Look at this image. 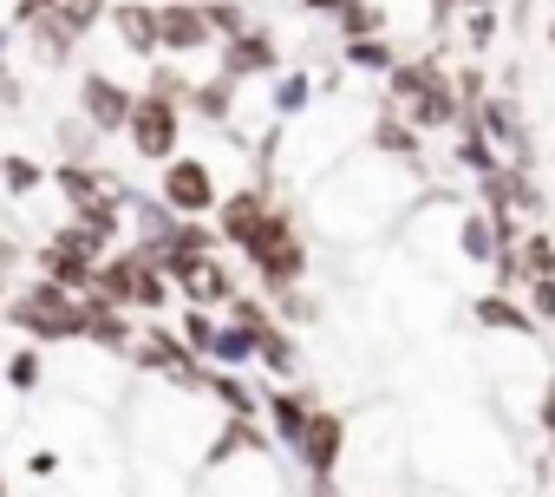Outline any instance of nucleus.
<instances>
[{
    "mask_svg": "<svg viewBox=\"0 0 555 497\" xmlns=\"http://www.w3.org/2000/svg\"><path fill=\"white\" fill-rule=\"evenodd\" d=\"M379 92H386L379 105H392V112H399L412 131H425V138H451L457 118H464L457 86H451V53H444V47L399 60V66L379 79Z\"/></svg>",
    "mask_w": 555,
    "mask_h": 497,
    "instance_id": "f257e3e1",
    "label": "nucleus"
},
{
    "mask_svg": "<svg viewBox=\"0 0 555 497\" xmlns=\"http://www.w3.org/2000/svg\"><path fill=\"white\" fill-rule=\"evenodd\" d=\"M235 256H242V269H248V282H255L261 295H282V289H301V282H308V269H314V242H308L295 203L282 196V203L261 216V229L235 248Z\"/></svg>",
    "mask_w": 555,
    "mask_h": 497,
    "instance_id": "f03ea898",
    "label": "nucleus"
},
{
    "mask_svg": "<svg viewBox=\"0 0 555 497\" xmlns=\"http://www.w3.org/2000/svg\"><path fill=\"white\" fill-rule=\"evenodd\" d=\"M86 295H99V302H112V308H131L138 321H164L170 308H183V302H177V282L164 276V263L151 256V248H138V242H118V248H112V256L99 263V276H92Z\"/></svg>",
    "mask_w": 555,
    "mask_h": 497,
    "instance_id": "7ed1b4c3",
    "label": "nucleus"
},
{
    "mask_svg": "<svg viewBox=\"0 0 555 497\" xmlns=\"http://www.w3.org/2000/svg\"><path fill=\"white\" fill-rule=\"evenodd\" d=\"M8 328L34 347H79L86 341V295L34 276L8 295Z\"/></svg>",
    "mask_w": 555,
    "mask_h": 497,
    "instance_id": "20e7f679",
    "label": "nucleus"
},
{
    "mask_svg": "<svg viewBox=\"0 0 555 497\" xmlns=\"http://www.w3.org/2000/svg\"><path fill=\"white\" fill-rule=\"evenodd\" d=\"M112 235L105 229H92V222H79V216H66V222H53L40 242H34V276H47V282H60V289H92V276H99V263L112 256Z\"/></svg>",
    "mask_w": 555,
    "mask_h": 497,
    "instance_id": "39448f33",
    "label": "nucleus"
},
{
    "mask_svg": "<svg viewBox=\"0 0 555 497\" xmlns=\"http://www.w3.org/2000/svg\"><path fill=\"white\" fill-rule=\"evenodd\" d=\"M183 138H190V112L170 105V99H157V92H138L131 125H125V151L138 164H170L183 151Z\"/></svg>",
    "mask_w": 555,
    "mask_h": 497,
    "instance_id": "423d86ee",
    "label": "nucleus"
},
{
    "mask_svg": "<svg viewBox=\"0 0 555 497\" xmlns=\"http://www.w3.org/2000/svg\"><path fill=\"white\" fill-rule=\"evenodd\" d=\"M222 190H229V183H222L216 164L196 157V151H177L170 164H157V196H164L177 216H216Z\"/></svg>",
    "mask_w": 555,
    "mask_h": 497,
    "instance_id": "0eeeda50",
    "label": "nucleus"
},
{
    "mask_svg": "<svg viewBox=\"0 0 555 497\" xmlns=\"http://www.w3.org/2000/svg\"><path fill=\"white\" fill-rule=\"evenodd\" d=\"M131 105H138V86H125L118 73H105V66H86L79 73V92H73V112L99 131V138H125V125H131Z\"/></svg>",
    "mask_w": 555,
    "mask_h": 497,
    "instance_id": "6e6552de",
    "label": "nucleus"
},
{
    "mask_svg": "<svg viewBox=\"0 0 555 497\" xmlns=\"http://www.w3.org/2000/svg\"><path fill=\"white\" fill-rule=\"evenodd\" d=\"M347 445H353V419L321 399V412L308 419V432L288 458L301 464V477H347Z\"/></svg>",
    "mask_w": 555,
    "mask_h": 497,
    "instance_id": "1a4fd4ad",
    "label": "nucleus"
},
{
    "mask_svg": "<svg viewBox=\"0 0 555 497\" xmlns=\"http://www.w3.org/2000/svg\"><path fill=\"white\" fill-rule=\"evenodd\" d=\"M288 66V53H282V34L274 27H242V34H229L222 47H216V73H229L235 86H255V79H274Z\"/></svg>",
    "mask_w": 555,
    "mask_h": 497,
    "instance_id": "9d476101",
    "label": "nucleus"
},
{
    "mask_svg": "<svg viewBox=\"0 0 555 497\" xmlns=\"http://www.w3.org/2000/svg\"><path fill=\"white\" fill-rule=\"evenodd\" d=\"M314 412H321V393L308 380H268L261 386V425H268L274 451H295Z\"/></svg>",
    "mask_w": 555,
    "mask_h": 497,
    "instance_id": "9b49d317",
    "label": "nucleus"
},
{
    "mask_svg": "<svg viewBox=\"0 0 555 497\" xmlns=\"http://www.w3.org/2000/svg\"><path fill=\"white\" fill-rule=\"evenodd\" d=\"M157 47H164V60H203V53L222 47V34H216L203 0H164L157 8Z\"/></svg>",
    "mask_w": 555,
    "mask_h": 497,
    "instance_id": "f8f14e48",
    "label": "nucleus"
},
{
    "mask_svg": "<svg viewBox=\"0 0 555 497\" xmlns=\"http://www.w3.org/2000/svg\"><path fill=\"white\" fill-rule=\"evenodd\" d=\"M470 118H477V125H483V138L503 151V164H522V170H535V125H529L522 99H509V92H490V99H483Z\"/></svg>",
    "mask_w": 555,
    "mask_h": 497,
    "instance_id": "ddd939ff",
    "label": "nucleus"
},
{
    "mask_svg": "<svg viewBox=\"0 0 555 497\" xmlns=\"http://www.w3.org/2000/svg\"><path fill=\"white\" fill-rule=\"evenodd\" d=\"M105 27H112V40H118L125 60H144V66L164 60V47H157V0H112Z\"/></svg>",
    "mask_w": 555,
    "mask_h": 497,
    "instance_id": "4468645a",
    "label": "nucleus"
},
{
    "mask_svg": "<svg viewBox=\"0 0 555 497\" xmlns=\"http://www.w3.org/2000/svg\"><path fill=\"white\" fill-rule=\"evenodd\" d=\"M477 203L483 209H516V216H542V183H535V170H522V164H496L490 177H477Z\"/></svg>",
    "mask_w": 555,
    "mask_h": 497,
    "instance_id": "2eb2a0df",
    "label": "nucleus"
},
{
    "mask_svg": "<svg viewBox=\"0 0 555 497\" xmlns=\"http://www.w3.org/2000/svg\"><path fill=\"white\" fill-rule=\"evenodd\" d=\"M138 315L131 308H112V302H99V295H86V341L79 347H92V354H112V360H131V347H138Z\"/></svg>",
    "mask_w": 555,
    "mask_h": 497,
    "instance_id": "dca6fc26",
    "label": "nucleus"
},
{
    "mask_svg": "<svg viewBox=\"0 0 555 497\" xmlns=\"http://www.w3.org/2000/svg\"><path fill=\"white\" fill-rule=\"evenodd\" d=\"M366 157H379V164H399V170H412L418 157H425V131H412L392 105H379L373 112V125H366Z\"/></svg>",
    "mask_w": 555,
    "mask_h": 497,
    "instance_id": "f3484780",
    "label": "nucleus"
},
{
    "mask_svg": "<svg viewBox=\"0 0 555 497\" xmlns=\"http://www.w3.org/2000/svg\"><path fill=\"white\" fill-rule=\"evenodd\" d=\"M21 34V47H27V60L40 66V73H66L73 60H79V40L60 27V14H34L27 27H14Z\"/></svg>",
    "mask_w": 555,
    "mask_h": 497,
    "instance_id": "a211bd4d",
    "label": "nucleus"
},
{
    "mask_svg": "<svg viewBox=\"0 0 555 497\" xmlns=\"http://www.w3.org/2000/svg\"><path fill=\"white\" fill-rule=\"evenodd\" d=\"M196 125H209V131H229L235 125V112H242V86L229 79V73H203L196 86H190V105H183Z\"/></svg>",
    "mask_w": 555,
    "mask_h": 497,
    "instance_id": "6ab92c4d",
    "label": "nucleus"
},
{
    "mask_svg": "<svg viewBox=\"0 0 555 497\" xmlns=\"http://www.w3.org/2000/svg\"><path fill=\"white\" fill-rule=\"evenodd\" d=\"M470 315H477V328L509 334V341H535V334H542L535 315L522 308V295H509V289H483V295H470Z\"/></svg>",
    "mask_w": 555,
    "mask_h": 497,
    "instance_id": "aec40b11",
    "label": "nucleus"
},
{
    "mask_svg": "<svg viewBox=\"0 0 555 497\" xmlns=\"http://www.w3.org/2000/svg\"><path fill=\"white\" fill-rule=\"evenodd\" d=\"M314 99H321V79L301 73V66H295V73L282 66V73L268 79V118H274V125H301V118L314 112Z\"/></svg>",
    "mask_w": 555,
    "mask_h": 497,
    "instance_id": "412c9836",
    "label": "nucleus"
},
{
    "mask_svg": "<svg viewBox=\"0 0 555 497\" xmlns=\"http://www.w3.org/2000/svg\"><path fill=\"white\" fill-rule=\"evenodd\" d=\"M255 367H261L268 380H301V367H308V354H301V334H295L288 321L261 328V334H255Z\"/></svg>",
    "mask_w": 555,
    "mask_h": 497,
    "instance_id": "4be33fe9",
    "label": "nucleus"
},
{
    "mask_svg": "<svg viewBox=\"0 0 555 497\" xmlns=\"http://www.w3.org/2000/svg\"><path fill=\"white\" fill-rule=\"evenodd\" d=\"M496 164H503V151H496V144L483 138V125L464 112V118H457V131H451V170H464V177L477 183V177H490Z\"/></svg>",
    "mask_w": 555,
    "mask_h": 497,
    "instance_id": "5701e85b",
    "label": "nucleus"
},
{
    "mask_svg": "<svg viewBox=\"0 0 555 497\" xmlns=\"http://www.w3.org/2000/svg\"><path fill=\"white\" fill-rule=\"evenodd\" d=\"M203 399H216L222 419H261V393L248 386V373H222V367H209V373H203Z\"/></svg>",
    "mask_w": 555,
    "mask_h": 497,
    "instance_id": "b1692460",
    "label": "nucleus"
},
{
    "mask_svg": "<svg viewBox=\"0 0 555 497\" xmlns=\"http://www.w3.org/2000/svg\"><path fill=\"white\" fill-rule=\"evenodd\" d=\"M0 386H8L14 399H34L40 386H47V347H34V341H21L8 360H0Z\"/></svg>",
    "mask_w": 555,
    "mask_h": 497,
    "instance_id": "393cba45",
    "label": "nucleus"
},
{
    "mask_svg": "<svg viewBox=\"0 0 555 497\" xmlns=\"http://www.w3.org/2000/svg\"><path fill=\"white\" fill-rule=\"evenodd\" d=\"M399 60H405V53H399V40H386V34H373V40H340V66H347V73L386 79Z\"/></svg>",
    "mask_w": 555,
    "mask_h": 497,
    "instance_id": "a878e982",
    "label": "nucleus"
},
{
    "mask_svg": "<svg viewBox=\"0 0 555 497\" xmlns=\"http://www.w3.org/2000/svg\"><path fill=\"white\" fill-rule=\"evenodd\" d=\"M457 256H464L470 269H490V263H496V229H490L483 209H457Z\"/></svg>",
    "mask_w": 555,
    "mask_h": 497,
    "instance_id": "bb28decb",
    "label": "nucleus"
},
{
    "mask_svg": "<svg viewBox=\"0 0 555 497\" xmlns=\"http://www.w3.org/2000/svg\"><path fill=\"white\" fill-rule=\"evenodd\" d=\"M516 276L522 282H555V229H522V242H516Z\"/></svg>",
    "mask_w": 555,
    "mask_h": 497,
    "instance_id": "cd10ccee",
    "label": "nucleus"
},
{
    "mask_svg": "<svg viewBox=\"0 0 555 497\" xmlns=\"http://www.w3.org/2000/svg\"><path fill=\"white\" fill-rule=\"evenodd\" d=\"M47 183H53V170H47L40 157H27V151H8V164H0V190H8L14 203H34Z\"/></svg>",
    "mask_w": 555,
    "mask_h": 497,
    "instance_id": "c85d7f7f",
    "label": "nucleus"
},
{
    "mask_svg": "<svg viewBox=\"0 0 555 497\" xmlns=\"http://www.w3.org/2000/svg\"><path fill=\"white\" fill-rule=\"evenodd\" d=\"M53 144H60V164H105V157H99V144H105V138H99L79 112H66V118L53 125Z\"/></svg>",
    "mask_w": 555,
    "mask_h": 497,
    "instance_id": "c756f323",
    "label": "nucleus"
},
{
    "mask_svg": "<svg viewBox=\"0 0 555 497\" xmlns=\"http://www.w3.org/2000/svg\"><path fill=\"white\" fill-rule=\"evenodd\" d=\"M386 0H347V8L334 14V40H373V34H386Z\"/></svg>",
    "mask_w": 555,
    "mask_h": 497,
    "instance_id": "7c9ffc66",
    "label": "nucleus"
},
{
    "mask_svg": "<svg viewBox=\"0 0 555 497\" xmlns=\"http://www.w3.org/2000/svg\"><path fill=\"white\" fill-rule=\"evenodd\" d=\"M209 367H222V373H248V367H255V334L235 328V321L222 315V334H216V347H209Z\"/></svg>",
    "mask_w": 555,
    "mask_h": 497,
    "instance_id": "2f4dec72",
    "label": "nucleus"
},
{
    "mask_svg": "<svg viewBox=\"0 0 555 497\" xmlns=\"http://www.w3.org/2000/svg\"><path fill=\"white\" fill-rule=\"evenodd\" d=\"M177 334H183V347L209 367V347H216V334H222V315H216V308H177Z\"/></svg>",
    "mask_w": 555,
    "mask_h": 497,
    "instance_id": "473e14b6",
    "label": "nucleus"
},
{
    "mask_svg": "<svg viewBox=\"0 0 555 497\" xmlns=\"http://www.w3.org/2000/svg\"><path fill=\"white\" fill-rule=\"evenodd\" d=\"M268 302H274V315H282L295 334H301V328H314V321H327V302H321L308 282H301V289H282V295H268Z\"/></svg>",
    "mask_w": 555,
    "mask_h": 497,
    "instance_id": "72a5a7b5",
    "label": "nucleus"
},
{
    "mask_svg": "<svg viewBox=\"0 0 555 497\" xmlns=\"http://www.w3.org/2000/svg\"><path fill=\"white\" fill-rule=\"evenodd\" d=\"M190 86H196L190 60H157L151 79H144V92H157V99H170V105H190Z\"/></svg>",
    "mask_w": 555,
    "mask_h": 497,
    "instance_id": "f704fd0d",
    "label": "nucleus"
},
{
    "mask_svg": "<svg viewBox=\"0 0 555 497\" xmlns=\"http://www.w3.org/2000/svg\"><path fill=\"white\" fill-rule=\"evenodd\" d=\"M60 27L73 34V40H92L99 27H105V14H112V0H60Z\"/></svg>",
    "mask_w": 555,
    "mask_h": 497,
    "instance_id": "c9c22d12",
    "label": "nucleus"
},
{
    "mask_svg": "<svg viewBox=\"0 0 555 497\" xmlns=\"http://www.w3.org/2000/svg\"><path fill=\"white\" fill-rule=\"evenodd\" d=\"M235 328H248V334H261V328H274V321H282V315H274V302L261 295V289H235V302L222 308Z\"/></svg>",
    "mask_w": 555,
    "mask_h": 497,
    "instance_id": "e433bc0d",
    "label": "nucleus"
},
{
    "mask_svg": "<svg viewBox=\"0 0 555 497\" xmlns=\"http://www.w3.org/2000/svg\"><path fill=\"white\" fill-rule=\"evenodd\" d=\"M451 86H457V105H464V112H477V105L496 92L490 66H477V60H451Z\"/></svg>",
    "mask_w": 555,
    "mask_h": 497,
    "instance_id": "4c0bfd02",
    "label": "nucleus"
},
{
    "mask_svg": "<svg viewBox=\"0 0 555 497\" xmlns=\"http://www.w3.org/2000/svg\"><path fill=\"white\" fill-rule=\"evenodd\" d=\"M34 263V242L21 235V229H8L0 222V295H14V282H21V269Z\"/></svg>",
    "mask_w": 555,
    "mask_h": 497,
    "instance_id": "58836bf2",
    "label": "nucleus"
},
{
    "mask_svg": "<svg viewBox=\"0 0 555 497\" xmlns=\"http://www.w3.org/2000/svg\"><path fill=\"white\" fill-rule=\"evenodd\" d=\"M457 27H464V47H470V53H490V47H496V34H503V21H496L490 0H483V8H470Z\"/></svg>",
    "mask_w": 555,
    "mask_h": 497,
    "instance_id": "ea45409f",
    "label": "nucleus"
},
{
    "mask_svg": "<svg viewBox=\"0 0 555 497\" xmlns=\"http://www.w3.org/2000/svg\"><path fill=\"white\" fill-rule=\"evenodd\" d=\"M516 295H522V308L535 315V328H542V334H555V282H522Z\"/></svg>",
    "mask_w": 555,
    "mask_h": 497,
    "instance_id": "a19ab883",
    "label": "nucleus"
},
{
    "mask_svg": "<svg viewBox=\"0 0 555 497\" xmlns=\"http://www.w3.org/2000/svg\"><path fill=\"white\" fill-rule=\"evenodd\" d=\"M203 8H209V21H216V34H222V40H229V34H242V27H255L242 0H203Z\"/></svg>",
    "mask_w": 555,
    "mask_h": 497,
    "instance_id": "79ce46f5",
    "label": "nucleus"
},
{
    "mask_svg": "<svg viewBox=\"0 0 555 497\" xmlns=\"http://www.w3.org/2000/svg\"><path fill=\"white\" fill-rule=\"evenodd\" d=\"M535 425H542V438L555 445V373H542V386H535Z\"/></svg>",
    "mask_w": 555,
    "mask_h": 497,
    "instance_id": "37998d69",
    "label": "nucleus"
},
{
    "mask_svg": "<svg viewBox=\"0 0 555 497\" xmlns=\"http://www.w3.org/2000/svg\"><path fill=\"white\" fill-rule=\"evenodd\" d=\"M53 471H60V451H53V445L27 451V477H53Z\"/></svg>",
    "mask_w": 555,
    "mask_h": 497,
    "instance_id": "c03bdc74",
    "label": "nucleus"
},
{
    "mask_svg": "<svg viewBox=\"0 0 555 497\" xmlns=\"http://www.w3.org/2000/svg\"><path fill=\"white\" fill-rule=\"evenodd\" d=\"M60 8V0H14V27H27L34 14H53Z\"/></svg>",
    "mask_w": 555,
    "mask_h": 497,
    "instance_id": "a18cd8bd",
    "label": "nucleus"
},
{
    "mask_svg": "<svg viewBox=\"0 0 555 497\" xmlns=\"http://www.w3.org/2000/svg\"><path fill=\"white\" fill-rule=\"evenodd\" d=\"M301 8H308V14H321V21H334V14L347 8V0H301Z\"/></svg>",
    "mask_w": 555,
    "mask_h": 497,
    "instance_id": "49530a36",
    "label": "nucleus"
},
{
    "mask_svg": "<svg viewBox=\"0 0 555 497\" xmlns=\"http://www.w3.org/2000/svg\"><path fill=\"white\" fill-rule=\"evenodd\" d=\"M542 40H548V53H555V21H548V34H542Z\"/></svg>",
    "mask_w": 555,
    "mask_h": 497,
    "instance_id": "de8ad7c7",
    "label": "nucleus"
},
{
    "mask_svg": "<svg viewBox=\"0 0 555 497\" xmlns=\"http://www.w3.org/2000/svg\"><path fill=\"white\" fill-rule=\"evenodd\" d=\"M0 497H8V464H0Z\"/></svg>",
    "mask_w": 555,
    "mask_h": 497,
    "instance_id": "09e8293b",
    "label": "nucleus"
},
{
    "mask_svg": "<svg viewBox=\"0 0 555 497\" xmlns=\"http://www.w3.org/2000/svg\"><path fill=\"white\" fill-rule=\"evenodd\" d=\"M0 328H8V295H0Z\"/></svg>",
    "mask_w": 555,
    "mask_h": 497,
    "instance_id": "8fccbe9b",
    "label": "nucleus"
},
{
    "mask_svg": "<svg viewBox=\"0 0 555 497\" xmlns=\"http://www.w3.org/2000/svg\"><path fill=\"white\" fill-rule=\"evenodd\" d=\"M0 164H8V144H0Z\"/></svg>",
    "mask_w": 555,
    "mask_h": 497,
    "instance_id": "3c124183",
    "label": "nucleus"
},
{
    "mask_svg": "<svg viewBox=\"0 0 555 497\" xmlns=\"http://www.w3.org/2000/svg\"><path fill=\"white\" fill-rule=\"evenodd\" d=\"M157 8H164V0H157Z\"/></svg>",
    "mask_w": 555,
    "mask_h": 497,
    "instance_id": "603ef678",
    "label": "nucleus"
}]
</instances>
